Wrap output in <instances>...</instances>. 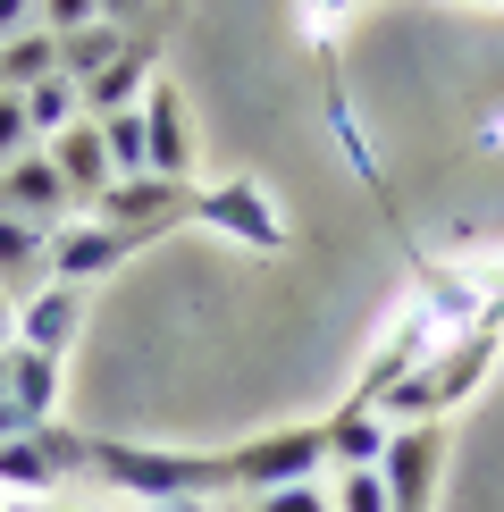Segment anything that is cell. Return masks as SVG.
Wrapping results in <instances>:
<instances>
[{
  "instance_id": "1",
  "label": "cell",
  "mask_w": 504,
  "mask_h": 512,
  "mask_svg": "<svg viewBox=\"0 0 504 512\" xmlns=\"http://www.w3.org/2000/svg\"><path fill=\"white\" fill-rule=\"evenodd\" d=\"M93 479L110 496H135V504H177V496H236L227 479V454H168V445H126V437H93Z\"/></svg>"
},
{
  "instance_id": "2",
  "label": "cell",
  "mask_w": 504,
  "mask_h": 512,
  "mask_svg": "<svg viewBox=\"0 0 504 512\" xmlns=\"http://www.w3.org/2000/svg\"><path fill=\"white\" fill-rule=\"evenodd\" d=\"M227 479H236V496H269V487H294V479H328V437L320 420H303V429H261L244 437L236 454H227Z\"/></svg>"
},
{
  "instance_id": "3",
  "label": "cell",
  "mask_w": 504,
  "mask_h": 512,
  "mask_svg": "<svg viewBox=\"0 0 504 512\" xmlns=\"http://www.w3.org/2000/svg\"><path fill=\"white\" fill-rule=\"evenodd\" d=\"M84 219H101L110 236H126V252L135 244H160L177 219H194V185H168V177H118L110 194H93V210Z\"/></svg>"
},
{
  "instance_id": "4",
  "label": "cell",
  "mask_w": 504,
  "mask_h": 512,
  "mask_svg": "<svg viewBox=\"0 0 504 512\" xmlns=\"http://www.w3.org/2000/svg\"><path fill=\"white\" fill-rule=\"evenodd\" d=\"M194 227H219V236H227V244H244V252H286V244H294L261 177L202 185V194H194Z\"/></svg>"
},
{
  "instance_id": "5",
  "label": "cell",
  "mask_w": 504,
  "mask_h": 512,
  "mask_svg": "<svg viewBox=\"0 0 504 512\" xmlns=\"http://www.w3.org/2000/svg\"><path fill=\"white\" fill-rule=\"evenodd\" d=\"M496 353H504V303H488V311L471 319V328H454L446 345L429 353V387H437V420H446L454 403L471 395L479 378H488V361H496Z\"/></svg>"
},
{
  "instance_id": "6",
  "label": "cell",
  "mask_w": 504,
  "mask_h": 512,
  "mask_svg": "<svg viewBox=\"0 0 504 512\" xmlns=\"http://www.w3.org/2000/svg\"><path fill=\"white\" fill-rule=\"evenodd\" d=\"M437 345H446V336H437V319L420 311V303H404V311L387 319V336H378V345H370L362 378H353V403H378V395L395 387V378H412V370H420V361H429Z\"/></svg>"
},
{
  "instance_id": "7",
  "label": "cell",
  "mask_w": 504,
  "mask_h": 512,
  "mask_svg": "<svg viewBox=\"0 0 504 512\" xmlns=\"http://www.w3.org/2000/svg\"><path fill=\"white\" fill-rule=\"evenodd\" d=\"M143 177H168V185H194V118H185V93L152 76L143 93Z\"/></svg>"
},
{
  "instance_id": "8",
  "label": "cell",
  "mask_w": 504,
  "mask_h": 512,
  "mask_svg": "<svg viewBox=\"0 0 504 512\" xmlns=\"http://www.w3.org/2000/svg\"><path fill=\"white\" fill-rule=\"evenodd\" d=\"M437 462H446V429H437V420L395 429V437H387V462H378L387 504H395V512H429V496H437Z\"/></svg>"
},
{
  "instance_id": "9",
  "label": "cell",
  "mask_w": 504,
  "mask_h": 512,
  "mask_svg": "<svg viewBox=\"0 0 504 512\" xmlns=\"http://www.w3.org/2000/svg\"><path fill=\"white\" fill-rule=\"evenodd\" d=\"M118 261H126V236H110L101 219H68L42 244V277H59V286H93V277H110Z\"/></svg>"
},
{
  "instance_id": "10",
  "label": "cell",
  "mask_w": 504,
  "mask_h": 512,
  "mask_svg": "<svg viewBox=\"0 0 504 512\" xmlns=\"http://www.w3.org/2000/svg\"><path fill=\"white\" fill-rule=\"evenodd\" d=\"M68 210H76V194H68V177H59L42 152H26V160H9L0 168V219H34V227H68Z\"/></svg>"
},
{
  "instance_id": "11",
  "label": "cell",
  "mask_w": 504,
  "mask_h": 512,
  "mask_svg": "<svg viewBox=\"0 0 504 512\" xmlns=\"http://www.w3.org/2000/svg\"><path fill=\"white\" fill-rule=\"evenodd\" d=\"M76 336H84V286H59V277H42L26 303H17V345H34V353H59V361H68Z\"/></svg>"
},
{
  "instance_id": "12",
  "label": "cell",
  "mask_w": 504,
  "mask_h": 512,
  "mask_svg": "<svg viewBox=\"0 0 504 512\" xmlns=\"http://www.w3.org/2000/svg\"><path fill=\"white\" fill-rule=\"evenodd\" d=\"M42 160L68 177V194H76V210H93V194H110L118 185V168H110V143H101V118H76L68 135H51L42 143Z\"/></svg>"
},
{
  "instance_id": "13",
  "label": "cell",
  "mask_w": 504,
  "mask_h": 512,
  "mask_svg": "<svg viewBox=\"0 0 504 512\" xmlns=\"http://www.w3.org/2000/svg\"><path fill=\"white\" fill-rule=\"evenodd\" d=\"M320 118H328V135H336V160L353 168V185L378 202V210H395V194H387V168H378V143H370V126H362V110H353V93H320Z\"/></svg>"
},
{
  "instance_id": "14",
  "label": "cell",
  "mask_w": 504,
  "mask_h": 512,
  "mask_svg": "<svg viewBox=\"0 0 504 512\" xmlns=\"http://www.w3.org/2000/svg\"><path fill=\"white\" fill-rule=\"evenodd\" d=\"M320 437H328V471H378L395 429L370 412V403H353V395H345V403H336V412L320 420Z\"/></svg>"
},
{
  "instance_id": "15",
  "label": "cell",
  "mask_w": 504,
  "mask_h": 512,
  "mask_svg": "<svg viewBox=\"0 0 504 512\" xmlns=\"http://www.w3.org/2000/svg\"><path fill=\"white\" fill-rule=\"evenodd\" d=\"M412 303L437 319V336H454V328H471V319L488 311V294H479L471 261H429V269H420V294H412Z\"/></svg>"
},
{
  "instance_id": "16",
  "label": "cell",
  "mask_w": 504,
  "mask_h": 512,
  "mask_svg": "<svg viewBox=\"0 0 504 512\" xmlns=\"http://www.w3.org/2000/svg\"><path fill=\"white\" fill-rule=\"evenodd\" d=\"M143 93H152V34H135L126 51L84 84V118H118V110H143Z\"/></svg>"
},
{
  "instance_id": "17",
  "label": "cell",
  "mask_w": 504,
  "mask_h": 512,
  "mask_svg": "<svg viewBox=\"0 0 504 512\" xmlns=\"http://www.w3.org/2000/svg\"><path fill=\"white\" fill-rule=\"evenodd\" d=\"M59 353H34V345H9V403L26 420H59Z\"/></svg>"
},
{
  "instance_id": "18",
  "label": "cell",
  "mask_w": 504,
  "mask_h": 512,
  "mask_svg": "<svg viewBox=\"0 0 504 512\" xmlns=\"http://www.w3.org/2000/svg\"><path fill=\"white\" fill-rule=\"evenodd\" d=\"M42 244H51V227H34V219H0V294H26L42 286Z\"/></svg>"
},
{
  "instance_id": "19",
  "label": "cell",
  "mask_w": 504,
  "mask_h": 512,
  "mask_svg": "<svg viewBox=\"0 0 504 512\" xmlns=\"http://www.w3.org/2000/svg\"><path fill=\"white\" fill-rule=\"evenodd\" d=\"M42 76H59V34H9L0 42V93H26V84H42Z\"/></svg>"
},
{
  "instance_id": "20",
  "label": "cell",
  "mask_w": 504,
  "mask_h": 512,
  "mask_svg": "<svg viewBox=\"0 0 504 512\" xmlns=\"http://www.w3.org/2000/svg\"><path fill=\"white\" fill-rule=\"evenodd\" d=\"M76 118H84V84H68V76H42V84H26V126H34V143L68 135Z\"/></svg>"
},
{
  "instance_id": "21",
  "label": "cell",
  "mask_w": 504,
  "mask_h": 512,
  "mask_svg": "<svg viewBox=\"0 0 504 512\" xmlns=\"http://www.w3.org/2000/svg\"><path fill=\"white\" fill-rule=\"evenodd\" d=\"M126 42H135V34H118V26H76V34H59V76H68V84H93Z\"/></svg>"
},
{
  "instance_id": "22",
  "label": "cell",
  "mask_w": 504,
  "mask_h": 512,
  "mask_svg": "<svg viewBox=\"0 0 504 512\" xmlns=\"http://www.w3.org/2000/svg\"><path fill=\"white\" fill-rule=\"evenodd\" d=\"M51 487H59V471L42 462L34 437H9V445H0V496H51Z\"/></svg>"
},
{
  "instance_id": "23",
  "label": "cell",
  "mask_w": 504,
  "mask_h": 512,
  "mask_svg": "<svg viewBox=\"0 0 504 512\" xmlns=\"http://www.w3.org/2000/svg\"><path fill=\"white\" fill-rule=\"evenodd\" d=\"M26 437L42 445V462H51L59 479H93V437H84V429H59V420H34Z\"/></svg>"
},
{
  "instance_id": "24",
  "label": "cell",
  "mask_w": 504,
  "mask_h": 512,
  "mask_svg": "<svg viewBox=\"0 0 504 512\" xmlns=\"http://www.w3.org/2000/svg\"><path fill=\"white\" fill-rule=\"evenodd\" d=\"M101 143H110V168H118V177H143V110L101 118Z\"/></svg>"
},
{
  "instance_id": "25",
  "label": "cell",
  "mask_w": 504,
  "mask_h": 512,
  "mask_svg": "<svg viewBox=\"0 0 504 512\" xmlns=\"http://www.w3.org/2000/svg\"><path fill=\"white\" fill-rule=\"evenodd\" d=\"M328 496H336V512H395V504H387V479H378V471H336V479H328Z\"/></svg>"
},
{
  "instance_id": "26",
  "label": "cell",
  "mask_w": 504,
  "mask_h": 512,
  "mask_svg": "<svg viewBox=\"0 0 504 512\" xmlns=\"http://www.w3.org/2000/svg\"><path fill=\"white\" fill-rule=\"evenodd\" d=\"M252 512H336V496H328V479H294V487L252 496Z\"/></svg>"
},
{
  "instance_id": "27",
  "label": "cell",
  "mask_w": 504,
  "mask_h": 512,
  "mask_svg": "<svg viewBox=\"0 0 504 512\" xmlns=\"http://www.w3.org/2000/svg\"><path fill=\"white\" fill-rule=\"evenodd\" d=\"M26 152H42V143H34V126H26V93H0V168H9V160H26Z\"/></svg>"
},
{
  "instance_id": "28",
  "label": "cell",
  "mask_w": 504,
  "mask_h": 512,
  "mask_svg": "<svg viewBox=\"0 0 504 512\" xmlns=\"http://www.w3.org/2000/svg\"><path fill=\"white\" fill-rule=\"evenodd\" d=\"M76 26H101V0H42V34H76Z\"/></svg>"
},
{
  "instance_id": "29",
  "label": "cell",
  "mask_w": 504,
  "mask_h": 512,
  "mask_svg": "<svg viewBox=\"0 0 504 512\" xmlns=\"http://www.w3.org/2000/svg\"><path fill=\"white\" fill-rule=\"evenodd\" d=\"M42 26V0H0V42L9 34H34Z\"/></svg>"
},
{
  "instance_id": "30",
  "label": "cell",
  "mask_w": 504,
  "mask_h": 512,
  "mask_svg": "<svg viewBox=\"0 0 504 512\" xmlns=\"http://www.w3.org/2000/svg\"><path fill=\"white\" fill-rule=\"evenodd\" d=\"M345 9H353V0H303V34H311V42H328V26H336Z\"/></svg>"
},
{
  "instance_id": "31",
  "label": "cell",
  "mask_w": 504,
  "mask_h": 512,
  "mask_svg": "<svg viewBox=\"0 0 504 512\" xmlns=\"http://www.w3.org/2000/svg\"><path fill=\"white\" fill-rule=\"evenodd\" d=\"M152 9H160V0H101V26H118V34H126L135 17H152Z\"/></svg>"
},
{
  "instance_id": "32",
  "label": "cell",
  "mask_w": 504,
  "mask_h": 512,
  "mask_svg": "<svg viewBox=\"0 0 504 512\" xmlns=\"http://www.w3.org/2000/svg\"><path fill=\"white\" fill-rule=\"evenodd\" d=\"M26 429H34V420H26V412H17V403H9V395H0V445H9V437H26Z\"/></svg>"
},
{
  "instance_id": "33",
  "label": "cell",
  "mask_w": 504,
  "mask_h": 512,
  "mask_svg": "<svg viewBox=\"0 0 504 512\" xmlns=\"http://www.w3.org/2000/svg\"><path fill=\"white\" fill-rule=\"evenodd\" d=\"M17 345V294H0V353Z\"/></svg>"
},
{
  "instance_id": "34",
  "label": "cell",
  "mask_w": 504,
  "mask_h": 512,
  "mask_svg": "<svg viewBox=\"0 0 504 512\" xmlns=\"http://www.w3.org/2000/svg\"><path fill=\"white\" fill-rule=\"evenodd\" d=\"M135 512H210L202 496H177V504H135Z\"/></svg>"
},
{
  "instance_id": "35",
  "label": "cell",
  "mask_w": 504,
  "mask_h": 512,
  "mask_svg": "<svg viewBox=\"0 0 504 512\" xmlns=\"http://www.w3.org/2000/svg\"><path fill=\"white\" fill-rule=\"evenodd\" d=\"M0 512H9V496H0Z\"/></svg>"
},
{
  "instance_id": "36",
  "label": "cell",
  "mask_w": 504,
  "mask_h": 512,
  "mask_svg": "<svg viewBox=\"0 0 504 512\" xmlns=\"http://www.w3.org/2000/svg\"><path fill=\"white\" fill-rule=\"evenodd\" d=\"M59 512H76V504H59Z\"/></svg>"
}]
</instances>
